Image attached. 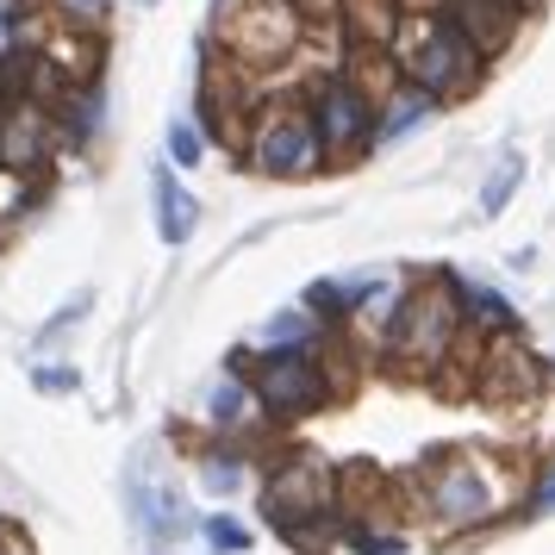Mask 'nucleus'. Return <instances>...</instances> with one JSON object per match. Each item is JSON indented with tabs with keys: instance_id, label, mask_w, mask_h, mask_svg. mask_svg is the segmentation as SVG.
I'll use <instances>...</instances> for the list:
<instances>
[{
	"instance_id": "obj_20",
	"label": "nucleus",
	"mask_w": 555,
	"mask_h": 555,
	"mask_svg": "<svg viewBox=\"0 0 555 555\" xmlns=\"http://www.w3.org/2000/svg\"><path fill=\"white\" fill-rule=\"evenodd\" d=\"M306 337H312V312H281L275 325L262 331L269 350H306Z\"/></svg>"
},
{
	"instance_id": "obj_6",
	"label": "nucleus",
	"mask_w": 555,
	"mask_h": 555,
	"mask_svg": "<svg viewBox=\"0 0 555 555\" xmlns=\"http://www.w3.org/2000/svg\"><path fill=\"white\" fill-rule=\"evenodd\" d=\"M306 113H312V126L325 138L331 163H350V156L380 144V101L369 94V81H356L350 69H331V76L312 88Z\"/></svg>"
},
{
	"instance_id": "obj_16",
	"label": "nucleus",
	"mask_w": 555,
	"mask_h": 555,
	"mask_svg": "<svg viewBox=\"0 0 555 555\" xmlns=\"http://www.w3.org/2000/svg\"><path fill=\"white\" fill-rule=\"evenodd\" d=\"M462 312H468V325H480L487 337H505V331L518 325V319H512V306H505L500 294H487V287H468V281H462Z\"/></svg>"
},
{
	"instance_id": "obj_11",
	"label": "nucleus",
	"mask_w": 555,
	"mask_h": 555,
	"mask_svg": "<svg viewBox=\"0 0 555 555\" xmlns=\"http://www.w3.org/2000/svg\"><path fill=\"white\" fill-rule=\"evenodd\" d=\"M443 20L455 31H468V44L480 56H500L525 20V0H443Z\"/></svg>"
},
{
	"instance_id": "obj_18",
	"label": "nucleus",
	"mask_w": 555,
	"mask_h": 555,
	"mask_svg": "<svg viewBox=\"0 0 555 555\" xmlns=\"http://www.w3.org/2000/svg\"><path fill=\"white\" fill-rule=\"evenodd\" d=\"M244 418V380L237 375H225L212 393H206V425H219V430H231Z\"/></svg>"
},
{
	"instance_id": "obj_15",
	"label": "nucleus",
	"mask_w": 555,
	"mask_h": 555,
	"mask_svg": "<svg viewBox=\"0 0 555 555\" xmlns=\"http://www.w3.org/2000/svg\"><path fill=\"white\" fill-rule=\"evenodd\" d=\"M430 113H437V101H430L425 88H412V81H400L387 101H380V144H393V138H405L412 126H425Z\"/></svg>"
},
{
	"instance_id": "obj_27",
	"label": "nucleus",
	"mask_w": 555,
	"mask_h": 555,
	"mask_svg": "<svg viewBox=\"0 0 555 555\" xmlns=\"http://www.w3.org/2000/svg\"><path fill=\"white\" fill-rule=\"evenodd\" d=\"M63 7H81V13H94V7H101V0H63Z\"/></svg>"
},
{
	"instance_id": "obj_28",
	"label": "nucleus",
	"mask_w": 555,
	"mask_h": 555,
	"mask_svg": "<svg viewBox=\"0 0 555 555\" xmlns=\"http://www.w3.org/2000/svg\"><path fill=\"white\" fill-rule=\"evenodd\" d=\"M550 369H555V356H550Z\"/></svg>"
},
{
	"instance_id": "obj_2",
	"label": "nucleus",
	"mask_w": 555,
	"mask_h": 555,
	"mask_svg": "<svg viewBox=\"0 0 555 555\" xmlns=\"http://www.w3.org/2000/svg\"><path fill=\"white\" fill-rule=\"evenodd\" d=\"M400 81L412 88H425L430 101H455V94H475L480 88V69H487V56L468 44V31H455L443 13H430L418 26L400 31Z\"/></svg>"
},
{
	"instance_id": "obj_7",
	"label": "nucleus",
	"mask_w": 555,
	"mask_h": 555,
	"mask_svg": "<svg viewBox=\"0 0 555 555\" xmlns=\"http://www.w3.org/2000/svg\"><path fill=\"white\" fill-rule=\"evenodd\" d=\"M331 505H337V480L319 455H287L269 468L262 480V512H269V525L281 537H294L300 550H312V525L325 518Z\"/></svg>"
},
{
	"instance_id": "obj_24",
	"label": "nucleus",
	"mask_w": 555,
	"mask_h": 555,
	"mask_svg": "<svg viewBox=\"0 0 555 555\" xmlns=\"http://www.w3.org/2000/svg\"><path fill=\"white\" fill-rule=\"evenodd\" d=\"M38 387H44V393H76L81 375L76 369H38Z\"/></svg>"
},
{
	"instance_id": "obj_12",
	"label": "nucleus",
	"mask_w": 555,
	"mask_h": 555,
	"mask_svg": "<svg viewBox=\"0 0 555 555\" xmlns=\"http://www.w3.org/2000/svg\"><path fill=\"white\" fill-rule=\"evenodd\" d=\"M151 455H138V468H131V505H138V518H144V530L151 537H188L194 530V518H188V500H181L176 487L163 480V487H151V468H144Z\"/></svg>"
},
{
	"instance_id": "obj_19",
	"label": "nucleus",
	"mask_w": 555,
	"mask_h": 555,
	"mask_svg": "<svg viewBox=\"0 0 555 555\" xmlns=\"http://www.w3.org/2000/svg\"><path fill=\"white\" fill-rule=\"evenodd\" d=\"M306 306H312V319H350V287L344 281H312L306 287Z\"/></svg>"
},
{
	"instance_id": "obj_5",
	"label": "nucleus",
	"mask_w": 555,
	"mask_h": 555,
	"mask_svg": "<svg viewBox=\"0 0 555 555\" xmlns=\"http://www.w3.org/2000/svg\"><path fill=\"white\" fill-rule=\"evenodd\" d=\"M244 156L275 181H300V176H312V169L331 163L325 138H319V126H312V113L294 106V101H275V106L256 113L250 131H244Z\"/></svg>"
},
{
	"instance_id": "obj_9",
	"label": "nucleus",
	"mask_w": 555,
	"mask_h": 555,
	"mask_svg": "<svg viewBox=\"0 0 555 555\" xmlns=\"http://www.w3.org/2000/svg\"><path fill=\"white\" fill-rule=\"evenodd\" d=\"M543 362L518 344V331H505V337H487L480 344V356H475V393L487 405H530L537 393H543Z\"/></svg>"
},
{
	"instance_id": "obj_8",
	"label": "nucleus",
	"mask_w": 555,
	"mask_h": 555,
	"mask_svg": "<svg viewBox=\"0 0 555 555\" xmlns=\"http://www.w3.org/2000/svg\"><path fill=\"white\" fill-rule=\"evenodd\" d=\"M325 400H331V380H325V362L312 350H269L256 362V405H262V418L294 425V418H312Z\"/></svg>"
},
{
	"instance_id": "obj_23",
	"label": "nucleus",
	"mask_w": 555,
	"mask_h": 555,
	"mask_svg": "<svg viewBox=\"0 0 555 555\" xmlns=\"http://www.w3.org/2000/svg\"><path fill=\"white\" fill-rule=\"evenodd\" d=\"M169 156H176V169H194V163H201V126L176 119V126H169Z\"/></svg>"
},
{
	"instance_id": "obj_1",
	"label": "nucleus",
	"mask_w": 555,
	"mask_h": 555,
	"mask_svg": "<svg viewBox=\"0 0 555 555\" xmlns=\"http://www.w3.org/2000/svg\"><path fill=\"white\" fill-rule=\"evenodd\" d=\"M462 281L455 275H430L418 287H405L400 306L387 312V356L405 369H443L462 344Z\"/></svg>"
},
{
	"instance_id": "obj_17",
	"label": "nucleus",
	"mask_w": 555,
	"mask_h": 555,
	"mask_svg": "<svg viewBox=\"0 0 555 555\" xmlns=\"http://www.w3.org/2000/svg\"><path fill=\"white\" fill-rule=\"evenodd\" d=\"M518 181H525V156L505 151V156H500V169H493V176H487V188H480V219H500L505 201L518 194Z\"/></svg>"
},
{
	"instance_id": "obj_21",
	"label": "nucleus",
	"mask_w": 555,
	"mask_h": 555,
	"mask_svg": "<svg viewBox=\"0 0 555 555\" xmlns=\"http://www.w3.org/2000/svg\"><path fill=\"white\" fill-rule=\"evenodd\" d=\"M201 530H206V543H212V550H225V555H244V550H250V530L237 525V518H225V512L201 518Z\"/></svg>"
},
{
	"instance_id": "obj_14",
	"label": "nucleus",
	"mask_w": 555,
	"mask_h": 555,
	"mask_svg": "<svg viewBox=\"0 0 555 555\" xmlns=\"http://www.w3.org/2000/svg\"><path fill=\"white\" fill-rule=\"evenodd\" d=\"M337 13L350 20L356 38H369V44H393L405 31V7L400 0H337Z\"/></svg>"
},
{
	"instance_id": "obj_13",
	"label": "nucleus",
	"mask_w": 555,
	"mask_h": 555,
	"mask_svg": "<svg viewBox=\"0 0 555 555\" xmlns=\"http://www.w3.org/2000/svg\"><path fill=\"white\" fill-rule=\"evenodd\" d=\"M156 231H163V244H176V250L201 231V201H194L169 169H156Z\"/></svg>"
},
{
	"instance_id": "obj_22",
	"label": "nucleus",
	"mask_w": 555,
	"mask_h": 555,
	"mask_svg": "<svg viewBox=\"0 0 555 555\" xmlns=\"http://www.w3.org/2000/svg\"><path fill=\"white\" fill-rule=\"evenodd\" d=\"M201 480L212 487V493H237L244 468H237V455H201Z\"/></svg>"
},
{
	"instance_id": "obj_4",
	"label": "nucleus",
	"mask_w": 555,
	"mask_h": 555,
	"mask_svg": "<svg viewBox=\"0 0 555 555\" xmlns=\"http://www.w3.org/2000/svg\"><path fill=\"white\" fill-rule=\"evenodd\" d=\"M425 505H430V518H437V525H450V530L487 525V518H500V505H505V480H500V468H493L480 450L430 455Z\"/></svg>"
},
{
	"instance_id": "obj_10",
	"label": "nucleus",
	"mask_w": 555,
	"mask_h": 555,
	"mask_svg": "<svg viewBox=\"0 0 555 555\" xmlns=\"http://www.w3.org/2000/svg\"><path fill=\"white\" fill-rule=\"evenodd\" d=\"M51 151H56V119H51V106L13 101L7 113H0V176L31 181L44 163H51Z\"/></svg>"
},
{
	"instance_id": "obj_3",
	"label": "nucleus",
	"mask_w": 555,
	"mask_h": 555,
	"mask_svg": "<svg viewBox=\"0 0 555 555\" xmlns=\"http://www.w3.org/2000/svg\"><path fill=\"white\" fill-rule=\"evenodd\" d=\"M306 7L300 0H225L219 7V44L237 69H275L300 51Z\"/></svg>"
},
{
	"instance_id": "obj_25",
	"label": "nucleus",
	"mask_w": 555,
	"mask_h": 555,
	"mask_svg": "<svg viewBox=\"0 0 555 555\" xmlns=\"http://www.w3.org/2000/svg\"><path fill=\"white\" fill-rule=\"evenodd\" d=\"M81 312H88V294H76V300H69V306H63V312H56V319H51V325H44V337H56V331H63V325H76V319H81Z\"/></svg>"
},
{
	"instance_id": "obj_26",
	"label": "nucleus",
	"mask_w": 555,
	"mask_h": 555,
	"mask_svg": "<svg viewBox=\"0 0 555 555\" xmlns=\"http://www.w3.org/2000/svg\"><path fill=\"white\" fill-rule=\"evenodd\" d=\"M537 505H543V512H555V480L543 487V493H537Z\"/></svg>"
}]
</instances>
